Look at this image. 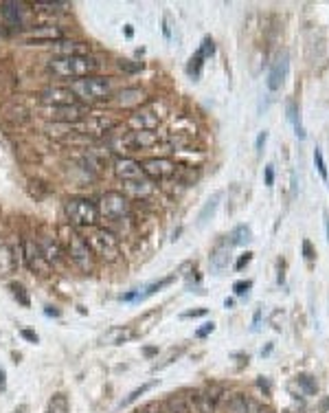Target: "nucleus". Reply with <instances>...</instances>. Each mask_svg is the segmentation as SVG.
<instances>
[{"instance_id":"f257e3e1","label":"nucleus","mask_w":329,"mask_h":413,"mask_svg":"<svg viewBox=\"0 0 329 413\" xmlns=\"http://www.w3.org/2000/svg\"><path fill=\"white\" fill-rule=\"evenodd\" d=\"M49 71L60 79H82V77H90L97 75L99 68H101V60L90 55H55L49 60Z\"/></svg>"},{"instance_id":"f03ea898","label":"nucleus","mask_w":329,"mask_h":413,"mask_svg":"<svg viewBox=\"0 0 329 413\" xmlns=\"http://www.w3.org/2000/svg\"><path fill=\"white\" fill-rule=\"evenodd\" d=\"M57 240H60V246L64 251L66 259L77 266L79 271L90 273L94 268V255L90 251L88 242L83 240V235H79L77 229H73L71 224H60L57 229Z\"/></svg>"},{"instance_id":"7ed1b4c3","label":"nucleus","mask_w":329,"mask_h":413,"mask_svg":"<svg viewBox=\"0 0 329 413\" xmlns=\"http://www.w3.org/2000/svg\"><path fill=\"white\" fill-rule=\"evenodd\" d=\"M66 86H68V91L75 95L77 102H82L83 105L110 102V99L114 97V79L112 77L90 75V77H82V79H73Z\"/></svg>"},{"instance_id":"20e7f679","label":"nucleus","mask_w":329,"mask_h":413,"mask_svg":"<svg viewBox=\"0 0 329 413\" xmlns=\"http://www.w3.org/2000/svg\"><path fill=\"white\" fill-rule=\"evenodd\" d=\"M161 134L156 130H123L121 132L116 128L114 132L108 134V147L110 152L119 156H125L130 152H143L150 150V147L158 145Z\"/></svg>"},{"instance_id":"39448f33","label":"nucleus","mask_w":329,"mask_h":413,"mask_svg":"<svg viewBox=\"0 0 329 413\" xmlns=\"http://www.w3.org/2000/svg\"><path fill=\"white\" fill-rule=\"evenodd\" d=\"M97 211H99V220L108 222L105 229L114 231L119 222H127L132 213V205L130 198L123 192H105L101 194L97 203Z\"/></svg>"},{"instance_id":"423d86ee","label":"nucleus","mask_w":329,"mask_h":413,"mask_svg":"<svg viewBox=\"0 0 329 413\" xmlns=\"http://www.w3.org/2000/svg\"><path fill=\"white\" fill-rule=\"evenodd\" d=\"M83 240L88 242L92 255L97 259H101V262L112 264V262H119V259H121L119 237H116L110 229H105V226H94V229H88Z\"/></svg>"},{"instance_id":"0eeeda50","label":"nucleus","mask_w":329,"mask_h":413,"mask_svg":"<svg viewBox=\"0 0 329 413\" xmlns=\"http://www.w3.org/2000/svg\"><path fill=\"white\" fill-rule=\"evenodd\" d=\"M64 218H66V224H71L73 229L88 231L99 226L97 205L88 198H68L64 203Z\"/></svg>"},{"instance_id":"6e6552de","label":"nucleus","mask_w":329,"mask_h":413,"mask_svg":"<svg viewBox=\"0 0 329 413\" xmlns=\"http://www.w3.org/2000/svg\"><path fill=\"white\" fill-rule=\"evenodd\" d=\"M20 259H22V264L31 273L40 275V277H46L53 271L51 264L46 262L44 253H42L40 242L33 240V237H24L22 240V244H20Z\"/></svg>"},{"instance_id":"1a4fd4ad","label":"nucleus","mask_w":329,"mask_h":413,"mask_svg":"<svg viewBox=\"0 0 329 413\" xmlns=\"http://www.w3.org/2000/svg\"><path fill=\"white\" fill-rule=\"evenodd\" d=\"M44 116L57 121V123H79L88 116V108L83 103H75V105H44L42 108Z\"/></svg>"},{"instance_id":"9d476101","label":"nucleus","mask_w":329,"mask_h":413,"mask_svg":"<svg viewBox=\"0 0 329 413\" xmlns=\"http://www.w3.org/2000/svg\"><path fill=\"white\" fill-rule=\"evenodd\" d=\"M141 167H143L145 178H150V181H167V178L176 176V172H178V165L167 156L147 158V161L141 163Z\"/></svg>"},{"instance_id":"9b49d317","label":"nucleus","mask_w":329,"mask_h":413,"mask_svg":"<svg viewBox=\"0 0 329 413\" xmlns=\"http://www.w3.org/2000/svg\"><path fill=\"white\" fill-rule=\"evenodd\" d=\"M112 169H114V176L119 178V181H123V183L139 181V178L145 176L141 163L136 161V158H132V156H119L112 163Z\"/></svg>"},{"instance_id":"f8f14e48","label":"nucleus","mask_w":329,"mask_h":413,"mask_svg":"<svg viewBox=\"0 0 329 413\" xmlns=\"http://www.w3.org/2000/svg\"><path fill=\"white\" fill-rule=\"evenodd\" d=\"M86 128H83L82 132H90V134H110V132H114L116 128L121 125V121L119 119H112V116H108V114H99V112H88L86 116Z\"/></svg>"},{"instance_id":"ddd939ff","label":"nucleus","mask_w":329,"mask_h":413,"mask_svg":"<svg viewBox=\"0 0 329 413\" xmlns=\"http://www.w3.org/2000/svg\"><path fill=\"white\" fill-rule=\"evenodd\" d=\"M40 99L44 105H75L79 103L75 95L68 91V86H46L40 93Z\"/></svg>"},{"instance_id":"4468645a","label":"nucleus","mask_w":329,"mask_h":413,"mask_svg":"<svg viewBox=\"0 0 329 413\" xmlns=\"http://www.w3.org/2000/svg\"><path fill=\"white\" fill-rule=\"evenodd\" d=\"M125 125H127V130H156L161 125V116L147 108H141L127 116Z\"/></svg>"},{"instance_id":"2eb2a0df","label":"nucleus","mask_w":329,"mask_h":413,"mask_svg":"<svg viewBox=\"0 0 329 413\" xmlns=\"http://www.w3.org/2000/svg\"><path fill=\"white\" fill-rule=\"evenodd\" d=\"M26 9L22 2H0V15H2L4 24L11 29H22L26 26Z\"/></svg>"},{"instance_id":"dca6fc26","label":"nucleus","mask_w":329,"mask_h":413,"mask_svg":"<svg viewBox=\"0 0 329 413\" xmlns=\"http://www.w3.org/2000/svg\"><path fill=\"white\" fill-rule=\"evenodd\" d=\"M40 248H42V253H44V257H46V262L51 264V268H60L64 262H66V255H64V251H62V246H60V240H57L55 235H44V237H40Z\"/></svg>"},{"instance_id":"f3484780","label":"nucleus","mask_w":329,"mask_h":413,"mask_svg":"<svg viewBox=\"0 0 329 413\" xmlns=\"http://www.w3.org/2000/svg\"><path fill=\"white\" fill-rule=\"evenodd\" d=\"M288 71H290V55L283 51L277 60H274L272 68H270V73H268V88L270 91H279V88L283 86L285 77H288Z\"/></svg>"},{"instance_id":"a211bd4d","label":"nucleus","mask_w":329,"mask_h":413,"mask_svg":"<svg viewBox=\"0 0 329 413\" xmlns=\"http://www.w3.org/2000/svg\"><path fill=\"white\" fill-rule=\"evenodd\" d=\"M147 95L143 88H123L121 93H116V97H112V102L119 108H139L141 103H145Z\"/></svg>"},{"instance_id":"6ab92c4d","label":"nucleus","mask_w":329,"mask_h":413,"mask_svg":"<svg viewBox=\"0 0 329 413\" xmlns=\"http://www.w3.org/2000/svg\"><path fill=\"white\" fill-rule=\"evenodd\" d=\"M156 192V187H154V183L150 178H139V181H132V183H123V194L127 198H139V200H145L154 196Z\"/></svg>"},{"instance_id":"aec40b11","label":"nucleus","mask_w":329,"mask_h":413,"mask_svg":"<svg viewBox=\"0 0 329 413\" xmlns=\"http://www.w3.org/2000/svg\"><path fill=\"white\" fill-rule=\"evenodd\" d=\"M53 51L55 55H90V44L86 42H79V40H57L53 42Z\"/></svg>"},{"instance_id":"412c9836","label":"nucleus","mask_w":329,"mask_h":413,"mask_svg":"<svg viewBox=\"0 0 329 413\" xmlns=\"http://www.w3.org/2000/svg\"><path fill=\"white\" fill-rule=\"evenodd\" d=\"M26 40H35V42H57L64 40V31L60 26L53 24H44V26H35V29H29L24 33Z\"/></svg>"},{"instance_id":"4be33fe9","label":"nucleus","mask_w":329,"mask_h":413,"mask_svg":"<svg viewBox=\"0 0 329 413\" xmlns=\"http://www.w3.org/2000/svg\"><path fill=\"white\" fill-rule=\"evenodd\" d=\"M164 411L167 413H193V405L187 396L180 394H171L164 402Z\"/></svg>"},{"instance_id":"5701e85b","label":"nucleus","mask_w":329,"mask_h":413,"mask_svg":"<svg viewBox=\"0 0 329 413\" xmlns=\"http://www.w3.org/2000/svg\"><path fill=\"white\" fill-rule=\"evenodd\" d=\"M15 266H18V257L13 255V251L7 244H2V242H0V277H4V275L13 273Z\"/></svg>"},{"instance_id":"b1692460","label":"nucleus","mask_w":329,"mask_h":413,"mask_svg":"<svg viewBox=\"0 0 329 413\" xmlns=\"http://www.w3.org/2000/svg\"><path fill=\"white\" fill-rule=\"evenodd\" d=\"M252 240V231L248 224H240L235 231L228 235V246H242V244H248Z\"/></svg>"},{"instance_id":"393cba45","label":"nucleus","mask_w":329,"mask_h":413,"mask_svg":"<svg viewBox=\"0 0 329 413\" xmlns=\"http://www.w3.org/2000/svg\"><path fill=\"white\" fill-rule=\"evenodd\" d=\"M228 262H231L228 244H220L213 253H211V266H213L215 271H224V268L228 266Z\"/></svg>"},{"instance_id":"a878e982","label":"nucleus","mask_w":329,"mask_h":413,"mask_svg":"<svg viewBox=\"0 0 329 413\" xmlns=\"http://www.w3.org/2000/svg\"><path fill=\"white\" fill-rule=\"evenodd\" d=\"M193 400H195V411L198 413H213L215 411V402L209 398L206 391H195Z\"/></svg>"},{"instance_id":"bb28decb","label":"nucleus","mask_w":329,"mask_h":413,"mask_svg":"<svg viewBox=\"0 0 329 413\" xmlns=\"http://www.w3.org/2000/svg\"><path fill=\"white\" fill-rule=\"evenodd\" d=\"M49 413H71V407H68V398L64 394H55L49 400Z\"/></svg>"},{"instance_id":"cd10ccee","label":"nucleus","mask_w":329,"mask_h":413,"mask_svg":"<svg viewBox=\"0 0 329 413\" xmlns=\"http://www.w3.org/2000/svg\"><path fill=\"white\" fill-rule=\"evenodd\" d=\"M9 290H11V295L20 301V304L24 306V308H29V306H31V299H29V295H26V290H24V286H22V284L11 282V284H9Z\"/></svg>"},{"instance_id":"c85d7f7f","label":"nucleus","mask_w":329,"mask_h":413,"mask_svg":"<svg viewBox=\"0 0 329 413\" xmlns=\"http://www.w3.org/2000/svg\"><path fill=\"white\" fill-rule=\"evenodd\" d=\"M314 165L318 169V174H321V178L325 183H329V172H327V163H325V156H323V150L321 147H316L314 150Z\"/></svg>"},{"instance_id":"c756f323","label":"nucleus","mask_w":329,"mask_h":413,"mask_svg":"<svg viewBox=\"0 0 329 413\" xmlns=\"http://www.w3.org/2000/svg\"><path fill=\"white\" fill-rule=\"evenodd\" d=\"M220 198H222V194H215L213 198H211L209 203L204 205V209L200 211V218H198V220H200V224H204V222L209 220V215H213V213H215V209H217V200H220Z\"/></svg>"},{"instance_id":"7c9ffc66","label":"nucleus","mask_w":329,"mask_h":413,"mask_svg":"<svg viewBox=\"0 0 329 413\" xmlns=\"http://www.w3.org/2000/svg\"><path fill=\"white\" fill-rule=\"evenodd\" d=\"M202 60H204V57H202V53H200V51L195 53V55H193V57H191V60H189L187 73H189L191 77H200V73H202V64H204Z\"/></svg>"},{"instance_id":"2f4dec72","label":"nucleus","mask_w":329,"mask_h":413,"mask_svg":"<svg viewBox=\"0 0 329 413\" xmlns=\"http://www.w3.org/2000/svg\"><path fill=\"white\" fill-rule=\"evenodd\" d=\"M154 385H156V383H145V385H141L139 389H134V391H132V394L127 396V398H125L123 402H121V409H123V407H130V405H132V402H134V400H139L141 396L145 394V391H150V389L154 387Z\"/></svg>"},{"instance_id":"473e14b6","label":"nucleus","mask_w":329,"mask_h":413,"mask_svg":"<svg viewBox=\"0 0 329 413\" xmlns=\"http://www.w3.org/2000/svg\"><path fill=\"white\" fill-rule=\"evenodd\" d=\"M200 53H202L204 60H206V57H211V55H215V42L211 40V38H204L202 40V46H200Z\"/></svg>"},{"instance_id":"72a5a7b5","label":"nucleus","mask_w":329,"mask_h":413,"mask_svg":"<svg viewBox=\"0 0 329 413\" xmlns=\"http://www.w3.org/2000/svg\"><path fill=\"white\" fill-rule=\"evenodd\" d=\"M250 288H252V282H250V279H240V282L233 284V290H235V295H246Z\"/></svg>"},{"instance_id":"f704fd0d","label":"nucleus","mask_w":329,"mask_h":413,"mask_svg":"<svg viewBox=\"0 0 329 413\" xmlns=\"http://www.w3.org/2000/svg\"><path fill=\"white\" fill-rule=\"evenodd\" d=\"M299 383L305 387L307 394H314V391H316V383L312 380V376H305V374H303V376H299Z\"/></svg>"},{"instance_id":"c9c22d12","label":"nucleus","mask_w":329,"mask_h":413,"mask_svg":"<svg viewBox=\"0 0 329 413\" xmlns=\"http://www.w3.org/2000/svg\"><path fill=\"white\" fill-rule=\"evenodd\" d=\"M213 330H215V323H213V321H209V323H204V325L200 327L198 332H195V336H198V338H204V336H209Z\"/></svg>"},{"instance_id":"e433bc0d","label":"nucleus","mask_w":329,"mask_h":413,"mask_svg":"<svg viewBox=\"0 0 329 413\" xmlns=\"http://www.w3.org/2000/svg\"><path fill=\"white\" fill-rule=\"evenodd\" d=\"M303 255H305L307 262H312V259H314V248H312L310 240H303Z\"/></svg>"},{"instance_id":"4c0bfd02","label":"nucleus","mask_w":329,"mask_h":413,"mask_svg":"<svg viewBox=\"0 0 329 413\" xmlns=\"http://www.w3.org/2000/svg\"><path fill=\"white\" fill-rule=\"evenodd\" d=\"M263 174H266V185H268V187H272V185H274V165H266V172H263Z\"/></svg>"},{"instance_id":"58836bf2","label":"nucleus","mask_w":329,"mask_h":413,"mask_svg":"<svg viewBox=\"0 0 329 413\" xmlns=\"http://www.w3.org/2000/svg\"><path fill=\"white\" fill-rule=\"evenodd\" d=\"M266 141H268V132H259V136H257V143H254V147H257V152H261V150H263V145H266Z\"/></svg>"},{"instance_id":"ea45409f","label":"nucleus","mask_w":329,"mask_h":413,"mask_svg":"<svg viewBox=\"0 0 329 413\" xmlns=\"http://www.w3.org/2000/svg\"><path fill=\"white\" fill-rule=\"evenodd\" d=\"M20 336L26 338L29 343H38V334H35L33 330H20Z\"/></svg>"},{"instance_id":"a19ab883","label":"nucleus","mask_w":329,"mask_h":413,"mask_svg":"<svg viewBox=\"0 0 329 413\" xmlns=\"http://www.w3.org/2000/svg\"><path fill=\"white\" fill-rule=\"evenodd\" d=\"M121 68H123V71H127V73H136V71H141L143 68V64H130V62H121Z\"/></svg>"},{"instance_id":"79ce46f5","label":"nucleus","mask_w":329,"mask_h":413,"mask_svg":"<svg viewBox=\"0 0 329 413\" xmlns=\"http://www.w3.org/2000/svg\"><path fill=\"white\" fill-rule=\"evenodd\" d=\"M250 259H252V253H246V255H242L240 259H237L235 268H237V271H242V268H244V266H246V264H248V262H250Z\"/></svg>"},{"instance_id":"37998d69","label":"nucleus","mask_w":329,"mask_h":413,"mask_svg":"<svg viewBox=\"0 0 329 413\" xmlns=\"http://www.w3.org/2000/svg\"><path fill=\"white\" fill-rule=\"evenodd\" d=\"M7 391V372H4V367H0V394H4Z\"/></svg>"},{"instance_id":"c03bdc74","label":"nucleus","mask_w":329,"mask_h":413,"mask_svg":"<svg viewBox=\"0 0 329 413\" xmlns=\"http://www.w3.org/2000/svg\"><path fill=\"white\" fill-rule=\"evenodd\" d=\"M139 413H167L164 409H161V407H156V405H147L145 409L143 411H139Z\"/></svg>"},{"instance_id":"a18cd8bd","label":"nucleus","mask_w":329,"mask_h":413,"mask_svg":"<svg viewBox=\"0 0 329 413\" xmlns=\"http://www.w3.org/2000/svg\"><path fill=\"white\" fill-rule=\"evenodd\" d=\"M206 314V310L202 308V310H189V312H184V319H189V316H204Z\"/></svg>"},{"instance_id":"49530a36","label":"nucleus","mask_w":329,"mask_h":413,"mask_svg":"<svg viewBox=\"0 0 329 413\" xmlns=\"http://www.w3.org/2000/svg\"><path fill=\"white\" fill-rule=\"evenodd\" d=\"M323 218H325V235H327V242H329V211L323 213Z\"/></svg>"},{"instance_id":"de8ad7c7","label":"nucleus","mask_w":329,"mask_h":413,"mask_svg":"<svg viewBox=\"0 0 329 413\" xmlns=\"http://www.w3.org/2000/svg\"><path fill=\"white\" fill-rule=\"evenodd\" d=\"M259 387H261V389H266V394H270V385H268V380L259 378Z\"/></svg>"},{"instance_id":"09e8293b","label":"nucleus","mask_w":329,"mask_h":413,"mask_svg":"<svg viewBox=\"0 0 329 413\" xmlns=\"http://www.w3.org/2000/svg\"><path fill=\"white\" fill-rule=\"evenodd\" d=\"M125 35H127V38H132V35H134V31H132V26H130V24L125 26Z\"/></svg>"},{"instance_id":"8fccbe9b","label":"nucleus","mask_w":329,"mask_h":413,"mask_svg":"<svg viewBox=\"0 0 329 413\" xmlns=\"http://www.w3.org/2000/svg\"><path fill=\"white\" fill-rule=\"evenodd\" d=\"M224 306H226V308H233V306H235V301H233V299H226V301H224Z\"/></svg>"},{"instance_id":"3c124183","label":"nucleus","mask_w":329,"mask_h":413,"mask_svg":"<svg viewBox=\"0 0 329 413\" xmlns=\"http://www.w3.org/2000/svg\"><path fill=\"white\" fill-rule=\"evenodd\" d=\"M259 413H272V411H268V409H263V407H261V411H259Z\"/></svg>"},{"instance_id":"603ef678","label":"nucleus","mask_w":329,"mask_h":413,"mask_svg":"<svg viewBox=\"0 0 329 413\" xmlns=\"http://www.w3.org/2000/svg\"><path fill=\"white\" fill-rule=\"evenodd\" d=\"M136 413H139V411H136Z\"/></svg>"}]
</instances>
